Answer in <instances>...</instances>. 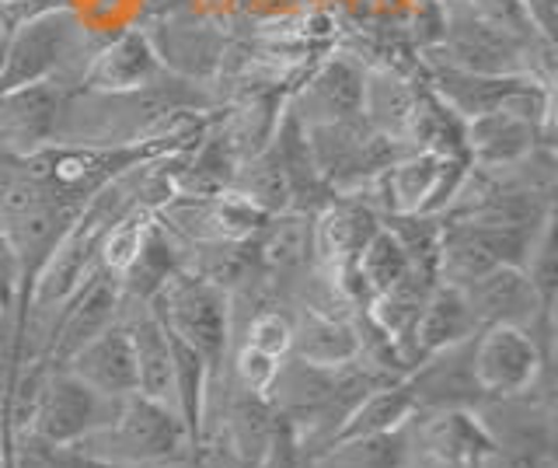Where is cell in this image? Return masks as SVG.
I'll return each mask as SVG.
<instances>
[{"mask_svg":"<svg viewBox=\"0 0 558 468\" xmlns=\"http://www.w3.org/2000/svg\"><path fill=\"white\" fill-rule=\"evenodd\" d=\"M109 39L98 28L84 25L74 8H49L11 25L8 57L0 67V95L28 84L60 81L77 88L87 60Z\"/></svg>","mask_w":558,"mask_h":468,"instance_id":"1","label":"cell"},{"mask_svg":"<svg viewBox=\"0 0 558 468\" xmlns=\"http://www.w3.org/2000/svg\"><path fill=\"white\" fill-rule=\"evenodd\" d=\"M81 455H92L112 465L130 468H161L185 458L189 433L179 420V412L165 403H154L147 395H122L116 416L101 430L87 433L74 444Z\"/></svg>","mask_w":558,"mask_h":468,"instance_id":"2","label":"cell"},{"mask_svg":"<svg viewBox=\"0 0 558 468\" xmlns=\"http://www.w3.org/2000/svg\"><path fill=\"white\" fill-rule=\"evenodd\" d=\"M147 308L174 339H182L189 350H196L206 360L209 377L217 385L223 377L227 350H231V325H234L231 293L214 287L196 273L182 269L154 293Z\"/></svg>","mask_w":558,"mask_h":468,"instance_id":"3","label":"cell"},{"mask_svg":"<svg viewBox=\"0 0 558 468\" xmlns=\"http://www.w3.org/2000/svg\"><path fill=\"white\" fill-rule=\"evenodd\" d=\"M304 130H307V144H311L314 168H318V179L325 182L331 196L353 193L356 185L374 179L377 171H384L395 158L412 151L371 130L363 123V116L342 119V123L304 127Z\"/></svg>","mask_w":558,"mask_h":468,"instance_id":"4","label":"cell"},{"mask_svg":"<svg viewBox=\"0 0 558 468\" xmlns=\"http://www.w3.org/2000/svg\"><path fill=\"white\" fill-rule=\"evenodd\" d=\"M551 357L531 333L517 325H488L471 339V377L485 398H510L537 388Z\"/></svg>","mask_w":558,"mask_h":468,"instance_id":"5","label":"cell"},{"mask_svg":"<svg viewBox=\"0 0 558 468\" xmlns=\"http://www.w3.org/2000/svg\"><path fill=\"white\" fill-rule=\"evenodd\" d=\"M119 398H109L84 385L77 374H70L60 363H49L39 406L32 416V433H39L49 444L74 447L87 433L101 430L116 416Z\"/></svg>","mask_w":558,"mask_h":468,"instance_id":"6","label":"cell"},{"mask_svg":"<svg viewBox=\"0 0 558 468\" xmlns=\"http://www.w3.org/2000/svg\"><path fill=\"white\" fill-rule=\"evenodd\" d=\"M471 311H475L478 328L488 325H517L531 333L545 353L551 357V336H555V311L541 304L537 290L531 287L527 273L520 266H496L478 280L464 287Z\"/></svg>","mask_w":558,"mask_h":468,"instance_id":"7","label":"cell"},{"mask_svg":"<svg viewBox=\"0 0 558 468\" xmlns=\"http://www.w3.org/2000/svg\"><path fill=\"white\" fill-rule=\"evenodd\" d=\"M122 308H126V293H122L119 276L95 266L84 276V284L70 293V301L60 308L57 322L49 328L43 357L49 363H66L84 343H92L112 322H119Z\"/></svg>","mask_w":558,"mask_h":468,"instance_id":"8","label":"cell"},{"mask_svg":"<svg viewBox=\"0 0 558 468\" xmlns=\"http://www.w3.org/2000/svg\"><path fill=\"white\" fill-rule=\"evenodd\" d=\"M157 217L185 241H252L269 220V214H262L234 189L214 196H174Z\"/></svg>","mask_w":558,"mask_h":468,"instance_id":"9","label":"cell"},{"mask_svg":"<svg viewBox=\"0 0 558 468\" xmlns=\"http://www.w3.org/2000/svg\"><path fill=\"white\" fill-rule=\"evenodd\" d=\"M70 92L74 88L60 81H43L0 95V158H28L57 144L63 101Z\"/></svg>","mask_w":558,"mask_h":468,"instance_id":"10","label":"cell"},{"mask_svg":"<svg viewBox=\"0 0 558 468\" xmlns=\"http://www.w3.org/2000/svg\"><path fill=\"white\" fill-rule=\"evenodd\" d=\"M363 74H366V63L360 57L331 53L314 67L301 88L287 98V109L301 119L304 127L356 119L363 109Z\"/></svg>","mask_w":558,"mask_h":468,"instance_id":"11","label":"cell"},{"mask_svg":"<svg viewBox=\"0 0 558 468\" xmlns=\"http://www.w3.org/2000/svg\"><path fill=\"white\" fill-rule=\"evenodd\" d=\"M171 74L147 28H122L105 39L87 60L81 84L84 92H136Z\"/></svg>","mask_w":558,"mask_h":468,"instance_id":"12","label":"cell"},{"mask_svg":"<svg viewBox=\"0 0 558 468\" xmlns=\"http://www.w3.org/2000/svg\"><path fill=\"white\" fill-rule=\"evenodd\" d=\"M423 455L447 468H478L493 455L496 437L488 430L485 416L468 406L429 409L423 430H418Z\"/></svg>","mask_w":558,"mask_h":468,"instance_id":"13","label":"cell"},{"mask_svg":"<svg viewBox=\"0 0 558 468\" xmlns=\"http://www.w3.org/2000/svg\"><path fill=\"white\" fill-rule=\"evenodd\" d=\"M423 77H412L409 71L391 63H366L363 74V123L377 130L388 141H398L409 147V127L423 95Z\"/></svg>","mask_w":558,"mask_h":468,"instance_id":"14","label":"cell"},{"mask_svg":"<svg viewBox=\"0 0 558 468\" xmlns=\"http://www.w3.org/2000/svg\"><path fill=\"white\" fill-rule=\"evenodd\" d=\"M380 228V217L356 196H331L314 214V263L328 276L356 263L360 249Z\"/></svg>","mask_w":558,"mask_h":468,"instance_id":"15","label":"cell"},{"mask_svg":"<svg viewBox=\"0 0 558 468\" xmlns=\"http://www.w3.org/2000/svg\"><path fill=\"white\" fill-rule=\"evenodd\" d=\"M541 144H551L534 123L506 109L464 119V158L475 168H510Z\"/></svg>","mask_w":558,"mask_h":468,"instance_id":"16","label":"cell"},{"mask_svg":"<svg viewBox=\"0 0 558 468\" xmlns=\"http://www.w3.org/2000/svg\"><path fill=\"white\" fill-rule=\"evenodd\" d=\"M70 374H77L84 385L95 392L122 398L136 392V357H133V336L126 319L112 322L105 333H98L92 343H84L81 350L60 363Z\"/></svg>","mask_w":558,"mask_h":468,"instance_id":"17","label":"cell"},{"mask_svg":"<svg viewBox=\"0 0 558 468\" xmlns=\"http://www.w3.org/2000/svg\"><path fill=\"white\" fill-rule=\"evenodd\" d=\"M471 336H478V319H475V311H471L464 287L436 280L433 290L426 293V304L418 311V322L412 333V350H409L412 368L418 360L440 353L447 346H458Z\"/></svg>","mask_w":558,"mask_h":468,"instance_id":"18","label":"cell"},{"mask_svg":"<svg viewBox=\"0 0 558 468\" xmlns=\"http://www.w3.org/2000/svg\"><path fill=\"white\" fill-rule=\"evenodd\" d=\"M258 276L272 280H293L314 266V214L283 211L272 214L262 231L252 238Z\"/></svg>","mask_w":558,"mask_h":468,"instance_id":"19","label":"cell"},{"mask_svg":"<svg viewBox=\"0 0 558 468\" xmlns=\"http://www.w3.org/2000/svg\"><path fill=\"white\" fill-rule=\"evenodd\" d=\"M418 412L423 409H418V398H415V388L409 385V377L384 381V385L371 388L353 409L345 412V420L328 437V444H342V441H356V437H377V433L401 430V427H409Z\"/></svg>","mask_w":558,"mask_h":468,"instance_id":"20","label":"cell"},{"mask_svg":"<svg viewBox=\"0 0 558 468\" xmlns=\"http://www.w3.org/2000/svg\"><path fill=\"white\" fill-rule=\"evenodd\" d=\"M290 322H293L290 357L314 363V368H345V363L360 360V333L349 319L304 304Z\"/></svg>","mask_w":558,"mask_h":468,"instance_id":"21","label":"cell"},{"mask_svg":"<svg viewBox=\"0 0 558 468\" xmlns=\"http://www.w3.org/2000/svg\"><path fill=\"white\" fill-rule=\"evenodd\" d=\"M182 269H185V238L174 235L168 224L154 214L144 241H140L133 266L122 273L119 284H122V293H126V301L147 304L154 293Z\"/></svg>","mask_w":558,"mask_h":468,"instance_id":"22","label":"cell"},{"mask_svg":"<svg viewBox=\"0 0 558 468\" xmlns=\"http://www.w3.org/2000/svg\"><path fill=\"white\" fill-rule=\"evenodd\" d=\"M133 336V357H136V392L154 398V403L171 406V385H174V353L168 328L150 315L147 304H140V315L126 319ZM174 409V406H171Z\"/></svg>","mask_w":558,"mask_h":468,"instance_id":"23","label":"cell"},{"mask_svg":"<svg viewBox=\"0 0 558 468\" xmlns=\"http://www.w3.org/2000/svg\"><path fill=\"white\" fill-rule=\"evenodd\" d=\"M234 193H241L248 203H255L262 214H283L293 211V189L283 165H279L272 144L255 151L252 158H244L238 165V176L231 182Z\"/></svg>","mask_w":558,"mask_h":468,"instance_id":"24","label":"cell"},{"mask_svg":"<svg viewBox=\"0 0 558 468\" xmlns=\"http://www.w3.org/2000/svg\"><path fill=\"white\" fill-rule=\"evenodd\" d=\"M356 269H360V280H363L366 293H371V301L377 298V293L395 290L401 280H409V273H412L409 255H405V249H401V241L388 228H384V224L371 235V241L360 249Z\"/></svg>","mask_w":558,"mask_h":468,"instance_id":"25","label":"cell"},{"mask_svg":"<svg viewBox=\"0 0 558 468\" xmlns=\"http://www.w3.org/2000/svg\"><path fill=\"white\" fill-rule=\"evenodd\" d=\"M405 427L391 433H377V437H356L342 444L325 447L328 468H405Z\"/></svg>","mask_w":558,"mask_h":468,"instance_id":"26","label":"cell"},{"mask_svg":"<svg viewBox=\"0 0 558 468\" xmlns=\"http://www.w3.org/2000/svg\"><path fill=\"white\" fill-rule=\"evenodd\" d=\"M154 220V211H147L144 203L130 206L126 214H122L119 220L109 224V231L101 235V245H98V266L105 273H112L122 280V273H126L133 266V259L140 252V241H144L147 228Z\"/></svg>","mask_w":558,"mask_h":468,"instance_id":"27","label":"cell"},{"mask_svg":"<svg viewBox=\"0 0 558 468\" xmlns=\"http://www.w3.org/2000/svg\"><path fill=\"white\" fill-rule=\"evenodd\" d=\"M520 269L527 273L531 287L537 290L541 304L555 311V293H558V252H555V214L541 220V228L534 231L527 255H523Z\"/></svg>","mask_w":558,"mask_h":468,"instance_id":"28","label":"cell"},{"mask_svg":"<svg viewBox=\"0 0 558 468\" xmlns=\"http://www.w3.org/2000/svg\"><path fill=\"white\" fill-rule=\"evenodd\" d=\"M301 430H296V420L283 409H276L272 427L262 441L258 455L252 461V468H301Z\"/></svg>","mask_w":558,"mask_h":468,"instance_id":"29","label":"cell"},{"mask_svg":"<svg viewBox=\"0 0 558 468\" xmlns=\"http://www.w3.org/2000/svg\"><path fill=\"white\" fill-rule=\"evenodd\" d=\"M244 346H255V350L269 353L276 360H287L290 350H293V322L287 311H276V308H266L258 311L252 319L248 333H244Z\"/></svg>","mask_w":558,"mask_h":468,"instance_id":"30","label":"cell"},{"mask_svg":"<svg viewBox=\"0 0 558 468\" xmlns=\"http://www.w3.org/2000/svg\"><path fill=\"white\" fill-rule=\"evenodd\" d=\"M11 468H74V447L49 444L28 430L11 444Z\"/></svg>","mask_w":558,"mask_h":468,"instance_id":"31","label":"cell"},{"mask_svg":"<svg viewBox=\"0 0 558 468\" xmlns=\"http://www.w3.org/2000/svg\"><path fill=\"white\" fill-rule=\"evenodd\" d=\"M279 363H283V360L262 353V350H255V346H241L238 360H234V371H238L241 388L244 392H255V395H269L272 381L279 374Z\"/></svg>","mask_w":558,"mask_h":468,"instance_id":"32","label":"cell"},{"mask_svg":"<svg viewBox=\"0 0 558 468\" xmlns=\"http://www.w3.org/2000/svg\"><path fill=\"white\" fill-rule=\"evenodd\" d=\"M409 36L415 39L418 57L440 46V39H444V4L440 0H418L412 11V22H409Z\"/></svg>","mask_w":558,"mask_h":468,"instance_id":"33","label":"cell"},{"mask_svg":"<svg viewBox=\"0 0 558 468\" xmlns=\"http://www.w3.org/2000/svg\"><path fill=\"white\" fill-rule=\"evenodd\" d=\"M523 11H527L531 25L537 28L541 39L555 43V32H558V0H520Z\"/></svg>","mask_w":558,"mask_h":468,"instance_id":"34","label":"cell"},{"mask_svg":"<svg viewBox=\"0 0 558 468\" xmlns=\"http://www.w3.org/2000/svg\"><path fill=\"white\" fill-rule=\"evenodd\" d=\"M0 280L14 287V298H17V266H14V255L4 241V231H0Z\"/></svg>","mask_w":558,"mask_h":468,"instance_id":"35","label":"cell"},{"mask_svg":"<svg viewBox=\"0 0 558 468\" xmlns=\"http://www.w3.org/2000/svg\"><path fill=\"white\" fill-rule=\"evenodd\" d=\"M17 315V298H14V287L0 280V315Z\"/></svg>","mask_w":558,"mask_h":468,"instance_id":"36","label":"cell"},{"mask_svg":"<svg viewBox=\"0 0 558 468\" xmlns=\"http://www.w3.org/2000/svg\"><path fill=\"white\" fill-rule=\"evenodd\" d=\"M11 19L4 11H0V67H4V57H8V43H11Z\"/></svg>","mask_w":558,"mask_h":468,"instance_id":"37","label":"cell"},{"mask_svg":"<svg viewBox=\"0 0 558 468\" xmlns=\"http://www.w3.org/2000/svg\"><path fill=\"white\" fill-rule=\"evenodd\" d=\"M25 8H28V0H0V11H4L11 22L22 19V11H25Z\"/></svg>","mask_w":558,"mask_h":468,"instance_id":"38","label":"cell"},{"mask_svg":"<svg viewBox=\"0 0 558 468\" xmlns=\"http://www.w3.org/2000/svg\"><path fill=\"white\" fill-rule=\"evenodd\" d=\"M418 468H447V465H440V461H433V458H423V465Z\"/></svg>","mask_w":558,"mask_h":468,"instance_id":"39","label":"cell"},{"mask_svg":"<svg viewBox=\"0 0 558 468\" xmlns=\"http://www.w3.org/2000/svg\"><path fill=\"white\" fill-rule=\"evenodd\" d=\"M32 8H35V0H28V8L22 11V19H28V14H32ZM22 19H17V22H22Z\"/></svg>","mask_w":558,"mask_h":468,"instance_id":"40","label":"cell"},{"mask_svg":"<svg viewBox=\"0 0 558 468\" xmlns=\"http://www.w3.org/2000/svg\"><path fill=\"white\" fill-rule=\"evenodd\" d=\"M537 468H555V458H545V461H541Z\"/></svg>","mask_w":558,"mask_h":468,"instance_id":"41","label":"cell"}]
</instances>
